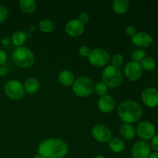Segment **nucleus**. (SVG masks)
I'll return each instance as SVG.
<instances>
[{
	"instance_id": "1",
	"label": "nucleus",
	"mask_w": 158,
	"mask_h": 158,
	"mask_svg": "<svg viewBox=\"0 0 158 158\" xmlns=\"http://www.w3.org/2000/svg\"><path fill=\"white\" fill-rule=\"evenodd\" d=\"M67 144L59 138L43 140L38 146V153L44 158H63L67 154Z\"/></svg>"
},
{
	"instance_id": "2",
	"label": "nucleus",
	"mask_w": 158,
	"mask_h": 158,
	"mask_svg": "<svg viewBox=\"0 0 158 158\" xmlns=\"http://www.w3.org/2000/svg\"><path fill=\"white\" fill-rule=\"evenodd\" d=\"M118 116L125 123L137 122L143 115V107L137 101L128 100L122 102L118 106Z\"/></svg>"
},
{
	"instance_id": "3",
	"label": "nucleus",
	"mask_w": 158,
	"mask_h": 158,
	"mask_svg": "<svg viewBox=\"0 0 158 158\" xmlns=\"http://www.w3.org/2000/svg\"><path fill=\"white\" fill-rule=\"evenodd\" d=\"M12 60L17 66L27 69L33 66L35 56L30 49L25 46L16 47L12 54Z\"/></svg>"
},
{
	"instance_id": "4",
	"label": "nucleus",
	"mask_w": 158,
	"mask_h": 158,
	"mask_svg": "<svg viewBox=\"0 0 158 158\" xmlns=\"http://www.w3.org/2000/svg\"><path fill=\"white\" fill-rule=\"evenodd\" d=\"M102 79L107 87L114 89L118 87L121 84L123 81V75L120 68L109 65L103 69L102 73Z\"/></svg>"
},
{
	"instance_id": "5",
	"label": "nucleus",
	"mask_w": 158,
	"mask_h": 158,
	"mask_svg": "<svg viewBox=\"0 0 158 158\" xmlns=\"http://www.w3.org/2000/svg\"><path fill=\"white\" fill-rule=\"evenodd\" d=\"M73 91L79 97H87L92 94L94 83L92 79L88 77H80L75 80L72 85Z\"/></svg>"
},
{
	"instance_id": "6",
	"label": "nucleus",
	"mask_w": 158,
	"mask_h": 158,
	"mask_svg": "<svg viewBox=\"0 0 158 158\" xmlns=\"http://www.w3.org/2000/svg\"><path fill=\"white\" fill-rule=\"evenodd\" d=\"M4 91L6 95L9 99L13 100H19L23 98L25 95L23 85L21 82L16 80L8 81L4 86Z\"/></svg>"
},
{
	"instance_id": "7",
	"label": "nucleus",
	"mask_w": 158,
	"mask_h": 158,
	"mask_svg": "<svg viewBox=\"0 0 158 158\" xmlns=\"http://www.w3.org/2000/svg\"><path fill=\"white\" fill-rule=\"evenodd\" d=\"M89 63L95 67H103L109 63L110 54L106 49L97 48L91 51L88 57Z\"/></svg>"
},
{
	"instance_id": "8",
	"label": "nucleus",
	"mask_w": 158,
	"mask_h": 158,
	"mask_svg": "<svg viewBox=\"0 0 158 158\" xmlns=\"http://www.w3.org/2000/svg\"><path fill=\"white\" fill-rule=\"evenodd\" d=\"M124 75L130 81H137L142 77L143 69L140 63L135 61L129 62L124 67Z\"/></svg>"
},
{
	"instance_id": "9",
	"label": "nucleus",
	"mask_w": 158,
	"mask_h": 158,
	"mask_svg": "<svg viewBox=\"0 0 158 158\" xmlns=\"http://www.w3.org/2000/svg\"><path fill=\"white\" fill-rule=\"evenodd\" d=\"M92 136L100 143H107L112 139V131L104 124H97L93 128Z\"/></svg>"
},
{
	"instance_id": "10",
	"label": "nucleus",
	"mask_w": 158,
	"mask_h": 158,
	"mask_svg": "<svg viewBox=\"0 0 158 158\" xmlns=\"http://www.w3.org/2000/svg\"><path fill=\"white\" fill-rule=\"evenodd\" d=\"M155 127L150 121L140 122L137 127V135L144 141L151 140L155 136Z\"/></svg>"
},
{
	"instance_id": "11",
	"label": "nucleus",
	"mask_w": 158,
	"mask_h": 158,
	"mask_svg": "<svg viewBox=\"0 0 158 158\" xmlns=\"http://www.w3.org/2000/svg\"><path fill=\"white\" fill-rule=\"evenodd\" d=\"M141 100L148 107H156L158 106V90L154 87L145 88L141 93Z\"/></svg>"
},
{
	"instance_id": "12",
	"label": "nucleus",
	"mask_w": 158,
	"mask_h": 158,
	"mask_svg": "<svg viewBox=\"0 0 158 158\" xmlns=\"http://www.w3.org/2000/svg\"><path fill=\"white\" fill-rule=\"evenodd\" d=\"M151 154V147L149 143L144 140L137 141L131 148V155L133 158H148Z\"/></svg>"
},
{
	"instance_id": "13",
	"label": "nucleus",
	"mask_w": 158,
	"mask_h": 158,
	"mask_svg": "<svg viewBox=\"0 0 158 158\" xmlns=\"http://www.w3.org/2000/svg\"><path fill=\"white\" fill-rule=\"evenodd\" d=\"M84 25L78 19L69 20L65 26L66 32L71 37H78L84 32Z\"/></svg>"
},
{
	"instance_id": "14",
	"label": "nucleus",
	"mask_w": 158,
	"mask_h": 158,
	"mask_svg": "<svg viewBox=\"0 0 158 158\" xmlns=\"http://www.w3.org/2000/svg\"><path fill=\"white\" fill-rule=\"evenodd\" d=\"M131 41L134 45L140 47V49H143L149 47L152 44L153 38L148 32H139L131 38Z\"/></svg>"
},
{
	"instance_id": "15",
	"label": "nucleus",
	"mask_w": 158,
	"mask_h": 158,
	"mask_svg": "<svg viewBox=\"0 0 158 158\" xmlns=\"http://www.w3.org/2000/svg\"><path fill=\"white\" fill-rule=\"evenodd\" d=\"M97 106L101 112L104 113V114H109L115 109V100H114V97L106 94V95L100 97L98 102H97Z\"/></svg>"
},
{
	"instance_id": "16",
	"label": "nucleus",
	"mask_w": 158,
	"mask_h": 158,
	"mask_svg": "<svg viewBox=\"0 0 158 158\" xmlns=\"http://www.w3.org/2000/svg\"><path fill=\"white\" fill-rule=\"evenodd\" d=\"M23 87L25 93H27L28 94H34L40 89V83L36 78L31 77L25 80Z\"/></svg>"
},
{
	"instance_id": "17",
	"label": "nucleus",
	"mask_w": 158,
	"mask_h": 158,
	"mask_svg": "<svg viewBox=\"0 0 158 158\" xmlns=\"http://www.w3.org/2000/svg\"><path fill=\"white\" fill-rule=\"evenodd\" d=\"M58 80L59 82L63 86H69L73 84L74 81H75V77H74V74L72 71L65 69L59 73Z\"/></svg>"
},
{
	"instance_id": "18",
	"label": "nucleus",
	"mask_w": 158,
	"mask_h": 158,
	"mask_svg": "<svg viewBox=\"0 0 158 158\" xmlns=\"http://www.w3.org/2000/svg\"><path fill=\"white\" fill-rule=\"evenodd\" d=\"M130 9V2L127 0H115L113 2V9L118 15L125 14Z\"/></svg>"
},
{
	"instance_id": "19",
	"label": "nucleus",
	"mask_w": 158,
	"mask_h": 158,
	"mask_svg": "<svg viewBox=\"0 0 158 158\" xmlns=\"http://www.w3.org/2000/svg\"><path fill=\"white\" fill-rule=\"evenodd\" d=\"M120 133L122 137L126 140H132L135 137L136 134L134 127L128 123H124L122 125L120 130Z\"/></svg>"
},
{
	"instance_id": "20",
	"label": "nucleus",
	"mask_w": 158,
	"mask_h": 158,
	"mask_svg": "<svg viewBox=\"0 0 158 158\" xmlns=\"http://www.w3.org/2000/svg\"><path fill=\"white\" fill-rule=\"evenodd\" d=\"M19 7L26 14H32L36 9V3L34 0H20Z\"/></svg>"
},
{
	"instance_id": "21",
	"label": "nucleus",
	"mask_w": 158,
	"mask_h": 158,
	"mask_svg": "<svg viewBox=\"0 0 158 158\" xmlns=\"http://www.w3.org/2000/svg\"><path fill=\"white\" fill-rule=\"evenodd\" d=\"M109 148L114 153H120L124 151L125 144L124 141L120 138H114L111 139L109 142Z\"/></svg>"
},
{
	"instance_id": "22",
	"label": "nucleus",
	"mask_w": 158,
	"mask_h": 158,
	"mask_svg": "<svg viewBox=\"0 0 158 158\" xmlns=\"http://www.w3.org/2000/svg\"><path fill=\"white\" fill-rule=\"evenodd\" d=\"M26 39H27L26 34L23 31H15V32L12 34V43H13V45H15L16 47H21V46H23V45L26 43Z\"/></svg>"
},
{
	"instance_id": "23",
	"label": "nucleus",
	"mask_w": 158,
	"mask_h": 158,
	"mask_svg": "<svg viewBox=\"0 0 158 158\" xmlns=\"http://www.w3.org/2000/svg\"><path fill=\"white\" fill-rule=\"evenodd\" d=\"M54 23L49 19H44L39 22V28L45 33H50L54 30Z\"/></svg>"
},
{
	"instance_id": "24",
	"label": "nucleus",
	"mask_w": 158,
	"mask_h": 158,
	"mask_svg": "<svg viewBox=\"0 0 158 158\" xmlns=\"http://www.w3.org/2000/svg\"><path fill=\"white\" fill-rule=\"evenodd\" d=\"M140 65L143 70L145 71H152L155 69L156 67V60L152 57H145L141 62H140Z\"/></svg>"
},
{
	"instance_id": "25",
	"label": "nucleus",
	"mask_w": 158,
	"mask_h": 158,
	"mask_svg": "<svg viewBox=\"0 0 158 158\" xmlns=\"http://www.w3.org/2000/svg\"><path fill=\"white\" fill-rule=\"evenodd\" d=\"M94 90L95 91L96 94L100 97H103L107 94L108 87L103 82H99L97 84L94 85Z\"/></svg>"
},
{
	"instance_id": "26",
	"label": "nucleus",
	"mask_w": 158,
	"mask_h": 158,
	"mask_svg": "<svg viewBox=\"0 0 158 158\" xmlns=\"http://www.w3.org/2000/svg\"><path fill=\"white\" fill-rule=\"evenodd\" d=\"M131 56H132V59L134 60V61L140 63L146 57V51L143 49H140V48L134 49L132 52Z\"/></svg>"
},
{
	"instance_id": "27",
	"label": "nucleus",
	"mask_w": 158,
	"mask_h": 158,
	"mask_svg": "<svg viewBox=\"0 0 158 158\" xmlns=\"http://www.w3.org/2000/svg\"><path fill=\"white\" fill-rule=\"evenodd\" d=\"M111 63H112V66H116V67H120V66H122L123 63V56H122V54L120 53H116L111 57L110 59Z\"/></svg>"
},
{
	"instance_id": "28",
	"label": "nucleus",
	"mask_w": 158,
	"mask_h": 158,
	"mask_svg": "<svg viewBox=\"0 0 158 158\" xmlns=\"http://www.w3.org/2000/svg\"><path fill=\"white\" fill-rule=\"evenodd\" d=\"M8 15H9V12L6 6L0 4V23L6 21V19L8 18Z\"/></svg>"
},
{
	"instance_id": "29",
	"label": "nucleus",
	"mask_w": 158,
	"mask_h": 158,
	"mask_svg": "<svg viewBox=\"0 0 158 158\" xmlns=\"http://www.w3.org/2000/svg\"><path fill=\"white\" fill-rule=\"evenodd\" d=\"M91 50L88 46H82L79 49V53L82 57H89V54H90Z\"/></svg>"
},
{
	"instance_id": "30",
	"label": "nucleus",
	"mask_w": 158,
	"mask_h": 158,
	"mask_svg": "<svg viewBox=\"0 0 158 158\" xmlns=\"http://www.w3.org/2000/svg\"><path fill=\"white\" fill-rule=\"evenodd\" d=\"M89 19V15L88 12H83L79 15L78 20L82 23V24L85 25Z\"/></svg>"
},
{
	"instance_id": "31",
	"label": "nucleus",
	"mask_w": 158,
	"mask_h": 158,
	"mask_svg": "<svg viewBox=\"0 0 158 158\" xmlns=\"http://www.w3.org/2000/svg\"><path fill=\"white\" fill-rule=\"evenodd\" d=\"M7 58L8 56L6 51L2 49H0V66H2V65L6 63V62L7 61Z\"/></svg>"
},
{
	"instance_id": "32",
	"label": "nucleus",
	"mask_w": 158,
	"mask_h": 158,
	"mask_svg": "<svg viewBox=\"0 0 158 158\" xmlns=\"http://www.w3.org/2000/svg\"><path fill=\"white\" fill-rule=\"evenodd\" d=\"M151 148L155 151L156 152H158V135H155L151 141Z\"/></svg>"
},
{
	"instance_id": "33",
	"label": "nucleus",
	"mask_w": 158,
	"mask_h": 158,
	"mask_svg": "<svg viewBox=\"0 0 158 158\" xmlns=\"http://www.w3.org/2000/svg\"><path fill=\"white\" fill-rule=\"evenodd\" d=\"M125 32H126V35L127 36L131 37L132 38L136 33H137V31H136V28L134 26H128L125 29Z\"/></svg>"
},
{
	"instance_id": "34",
	"label": "nucleus",
	"mask_w": 158,
	"mask_h": 158,
	"mask_svg": "<svg viewBox=\"0 0 158 158\" xmlns=\"http://www.w3.org/2000/svg\"><path fill=\"white\" fill-rule=\"evenodd\" d=\"M8 73V69L5 66H0V77H6Z\"/></svg>"
},
{
	"instance_id": "35",
	"label": "nucleus",
	"mask_w": 158,
	"mask_h": 158,
	"mask_svg": "<svg viewBox=\"0 0 158 158\" xmlns=\"http://www.w3.org/2000/svg\"><path fill=\"white\" fill-rule=\"evenodd\" d=\"M1 43L2 46H9V43H10V40H9L8 37H3L1 40Z\"/></svg>"
},
{
	"instance_id": "36",
	"label": "nucleus",
	"mask_w": 158,
	"mask_h": 158,
	"mask_svg": "<svg viewBox=\"0 0 158 158\" xmlns=\"http://www.w3.org/2000/svg\"><path fill=\"white\" fill-rule=\"evenodd\" d=\"M148 158H158V152H154L153 154H151Z\"/></svg>"
},
{
	"instance_id": "37",
	"label": "nucleus",
	"mask_w": 158,
	"mask_h": 158,
	"mask_svg": "<svg viewBox=\"0 0 158 158\" xmlns=\"http://www.w3.org/2000/svg\"><path fill=\"white\" fill-rule=\"evenodd\" d=\"M33 158H44V157H43L41 155H40V154H37V155L34 156Z\"/></svg>"
},
{
	"instance_id": "38",
	"label": "nucleus",
	"mask_w": 158,
	"mask_h": 158,
	"mask_svg": "<svg viewBox=\"0 0 158 158\" xmlns=\"http://www.w3.org/2000/svg\"><path fill=\"white\" fill-rule=\"evenodd\" d=\"M94 158H106V157H105L104 156H103V155H97V156H96V157Z\"/></svg>"
}]
</instances>
